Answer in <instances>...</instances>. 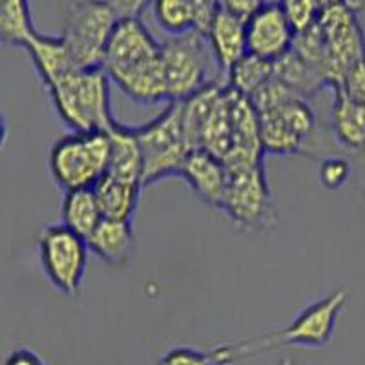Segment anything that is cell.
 I'll return each instance as SVG.
<instances>
[{"mask_svg": "<svg viewBox=\"0 0 365 365\" xmlns=\"http://www.w3.org/2000/svg\"><path fill=\"white\" fill-rule=\"evenodd\" d=\"M163 42L141 17H123L113 29L103 68L128 99H148L165 83Z\"/></svg>", "mask_w": 365, "mask_h": 365, "instance_id": "obj_1", "label": "cell"}, {"mask_svg": "<svg viewBox=\"0 0 365 365\" xmlns=\"http://www.w3.org/2000/svg\"><path fill=\"white\" fill-rule=\"evenodd\" d=\"M345 303L347 291L338 289L303 309L287 327L240 341H225L208 354L216 365H232L240 360L283 347H325L331 344L336 332L338 318Z\"/></svg>", "mask_w": 365, "mask_h": 365, "instance_id": "obj_2", "label": "cell"}, {"mask_svg": "<svg viewBox=\"0 0 365 365\" xmlns=\"http://www.w3.org/2000/svg\"><path fill=\"white\" fill-rule=\"evenodd\" d=\"M112 79L103 66L70 71L46 88L55 113L73 132H110L117 125L112 115Z\"/></svg>", "mask_w": 365, "mask_h": 365, "instance_id": "obj_3", "label": "cell"}, {"mask_svg": "<svg viewBox=\"0 0 365 365\" xmlns=\"http://www.w3.org/2000/svg\"><path fill=\"white\" fill-rule=\"evenodd\" d=\"M108 132H73L55 139L48 152V170L63 192L93 188L108 172Z\"/></svg>", "mask_w": 365, "mask_h": 365, "instance_id": "obj_4", "label": "cell"}, {"mask_svg": "<svg viewBox=\"0 0 365 365\" xmlns=\"http://www.w3.org/2000/svg\"><path fill=\"white\" fill-rule=\"evenodd\" d=\"M161 55L170 103L190 99L214 84H227L207 37L200 31L168 37Z\"/></svg>", "mask_w": 365, "mask_h": 365, "instance_id": "obj_5", "label": "cell"}, {"mask_svg": "<svg viewBox=\"0 0 365 365\" xmlns=\"http://www.w3.org/2000/svg\"><path fill=\"white\" fill-rule=\"evenodd\" d=\"M132 128L145 158V187L163 179L179 178L188 154L194 150L185 130L181 103H168L155 119Z\"/></svg>", "mask_w": 365, "mask_h": 365, "instance_id": "obj_6", "label": "cell"}, {"mask_svg": "<svg viewBox=\"0 0 365 365\" xmlns=\"http://www.w3.org/2000/svg\"><path fill=\"white\" fill-rule=\"evenodd\" d=\"M119 19L106 0H79L71 6L61 37L75 66L81 70L103 66Z\"/></svg>", "mask_w": 365, "mask_h": 365, "instance_id": "obj_7", "label": "cell"}, {"mask_svg": "<svg viewBox=\"0 0 365 365\" xmlns=\"http://www.w3.org/2000/svg\"><path fill=\"white\" fill-rule=\"evenodd\" d=\"M37 247L38 262L48 283L66 298H77L90 256L86 240L63 223H53L42 227Z\"/></svg>", "mask_w": 365, "mask_h": 365, "instance_id": "obj_8", "label": "cell"}, {"mask_svg": "<svg viewBox=\"0 0 365 365\" xmlns=\"http://www.w3.org/2000/svg\"><path fill=\"white\" fill-rule=\"evenodd\" d=\"M358 13L360 6L354 0H344L325 8L318 22L327 48L325 81L331 90L340 86L347 71L365 58V37Z\"/></svg>", "mask_w": 365, "mask_h": 365, "instance_id": "obj_9", "label": "cell"}, {"mask_svg": "<svg viewBox=\"0 0 365 365\" xmlns=\"http://www.w3.org/2000/svg\"><path fill=\"white\" fill-rule=\"evenodd\" d=\"M228 172L230 178L220 210L241 232H262L272 228L276 210L263 163Z\"/></svg>", "mask_w": 365, "mask_h": 365, "instance_id": "obj_10", "label": "cell"}, {"mask_svg": "<svg viewBox=\"0 0 365 365\" xmlns=\"http://www.w3.org/2000/svg\"><path fill=\"white\" fill-rule=\"evenodd\" d=\"M296 34L279 4L263 6L247 19V50L267 61H278L292 50Z\"/></svg>", "mask_w": 365, "mask_h": 365, "instance_id": "obj_11", "label": "cell"}, {"mask_svg": "<svg viewBox=\"0 0 365 365\" xmlns=\"http://www.w3.org/2000/svg\"><path fill=\"white\" fill-rule=\"evenodd\" d=\"M228 178H230V172H228L227 165L205 148L192 150L182 165L181 174H179V179L187 182L190 190L203 203L210 205L217 210L223 203Z\"/></svg>", "mask_w": 365, "mask_h": 365, "instance_id": "obj_12", "label": "cell"}, {"mask_svg": "<svg viewBox=\"0 0 365 365\" xmlns=\"http://www.w3.org/2000/svg\"><path fill=\"white\" fill-rule=\"evenodd\" d=\"M217 6L214 0H154L150 9L166 37H178L190 31L207 34Z\"/></svg>", "mask_w": 365, "mask_h": 365, "instance_id": "obj_13", "label": "cell"}, {"mask_svg": "<svg viewBox=\"0 0 365 365\" xmlns=\"http://www.w3.org/2000/svg\"><path fill=\"white\" fill-rule=\"evenodd\" d=\"M205 37H207L212 55L216 58L217 66L227 81V73L230 71V68L243 55L249 53L247 50V19L240 17L232 9L220 4Z\"/></svg>", "mask_w": 365, "mask_h": 365, "instance_id": "obj_14", "label": "cell"}, {"mask_svg": "<svg viewBox=\"0 0 365 365\" xmlns=\"http://www.w3.org/2000/svg\"><path fill=\"white\" fill-rule=\"evenodd\" d=\"M90 254L108 267L125 265L135 247L132 221L103 217L99 227L86 240Z\"/></svg>", "mask_w": 365, "mask_h": 365, "instance_id": "obj_15", "label": "cell"}, {"mask_svg": "<svg viewBox=\"0 0 365 365\" xmlns=\"http://www.w3.org/2000/svg\"><path fill=\"white\" fill-rule=\"evenodd\" d=\"M24 50L28 51L35 71L41 77L44 88H50L58 79H63L64 75L77 70L61 35L51 37V35H44L37 31L34 37L29 38Z\"/></svg>", "mask_w": 365, "mask_h": 365, "instance_id": "obj_16", "label": "cell"}, {"mask_svg": "<svg viewBox=\"0 0 365 365\" xmlns=\"http://www.w3.org/2000/svg\"><path fill=\"white\" fill-rule=\"evenodd\" d=\"M110 135V163L106 174L126 179L132 182H143L145 174V158L132 126L117 123L108 132Z\"/></svg>", "mask_w": 365, "mask_h": 365, "instance_id": "obj_17", "label": "cell"}, {"mask_svg": "<svg viewBox=\"0 0 365 365\" xmlns=\"http://www.w3.org/2000/svg\"><path fill=\"white\" fill-rule=\"evenodd\" d=\"M332 132L338 145L347 152L365 154V104L332 91Z\"/></svg>", "mask_w": 365, "mask_h": 365, "instance_id": "obj_18", "label": "cell"}, {"mask_svg": "<svg viewBox=\"0 0 365 365\" xmlns=\"http://www.w3.org/2000/svg\"><path fill=\"white\" fill-rule=\"evenodd\" d=\"M143 188L145 187L141 182H132L115 178V175L104 174L93 187L103 217L132 221L137 207H139Z\"/></svg>", "mask_w": 365, "mask_h": 365, "instance_id": "obj_19", "label": "cell"}, {"mask_svg": "<svg viewBox=\"0 0 365 365\" xmlns=\"http://www.w3.org/2000/svg\"><path fill=\"white\" fill-rule=\"evenodd\" d=\"M61 203V223L88 240L91 232L103 221L99 201L93 188H79V190L63 192Z\"/></svg>", "mask_w": 365, "mask_h": 365, "instance_id": "obj_20", "label": "cell"}, {"mask_svg": "<svg viewBox=\"0 0 365 365\" xmlns=\"http://www.w3.org/2000/svg\"><path fill=\"white\" fill-rule=\"evenodd\" d=\"M274 77L302 99L316 96L319 90L327 88L324 77L311 64L305 63L294 50L287 51L283 57L274 61Z\"/></svg>", "mask_w": 365, "mask_h": 365, "instance_id": "obj_21", "label": "cell"}, {"mask_svg": "<svg viewBox=\"0 0 365 365\" xmlns=\"http://www.w3.org/2000/svg\"><path fill=\"white\" fill-rule=\"evenodd\" d=\"M37 34L28 0H0V38L13 48H26Z\"/></svg>", "mask_w": 365, "mask_h": 365, "instance_id": "obj_22", "label": "cell"}, {"mask_svg": "<svg viewBox=\"0 0 365 365\" xmlns=\"http://www.w3.org/2000/svg\"><path fill=\"white\" fill-rule=\"evenodd\" d=\"M274 63L257 55L247 53L227 73V86L243 97H252L267 81L272 79Z\"/></svg>", "mask_w": 365, "mask_h": 365, "instance_id": "obj_23", "label": "cell"}, {"mask_svg": "<svg viewBox=\"0 0 365 365\" xmlns=\"http://www.w3.org/2000/svg\"><path fill=\"white\" fill-rule=\"evenodd\" d=\"M279 8L296 35L314 28L325 9L322 0H279Z\"/></svg>", "mask_w": 365, "mask_h": 365, "instance_id": "obj_24", "label": "cell"}, {"mask_svg": "<svg viewBox=\"0 0 365 365\" xmlns=\"http://www.w3.org/2000/svg\"><path fill=\"white\" fill-rule=\"evenodd\" d=\"M349 178H351V165L347 159L332 155V158L324 159L319 165L318 179L322 187L327 190H336V188L344 187Z\"/></svg>", "mask_w": 365, "mask_h": 365, "instance_id": "obj_25", "label": "cell"}, {"mask_svg": "<svg viewBox=\"0 0 365 365\" xmlns=\"http://www.w3.org/2000/svg\"><path fill=\"white\" fill-rule=\"evenodd\" d=\"M155 365H216L210 354L190 347H174L163 354Z\"/></svg>", "mask_w": 365, "mask_h": 365, "instance_id": "obj_26", "label": "cell"}, {"mask_svg": "<svg viewBox=\"0 0 365 365\" xmlns=\"http://www.w3.org/2000/svg\"><path fill=\"white\" fill-rule=\"evenodd\" d=\"M332 91H341L349 99L365 104V58L347 71L341 84Z\"/></svg>", "mask_w": 365, "mask_h": 365, "instance_id": "obj_27", "label": "cell"}, {"mask_svg": "<svg viewBox=\"0 0 365 365\" xmlns=\"http://www.w3.org/2000/svg\"><path fill=\"white\" fill-rule=\"evenodd\" d=\"M120 19L123 17H141L143 11L152 6L154 0H106Z\"/></svg>", "mask_w": 365, "mask_h": 365, "instance_id": "obj_28", "label": "cell"}, {"mask_svg": "<svg viewBox=\"0 0 365 365\" xmlns=\"http://www.w3.org/2000/svg\"><path fill=\"white\" fill-rule=\"evenodd\" d=\"M2 365H46V361L34 349L17 347L4 358Z\"/></svg>", "mask_w": 365, "mask_h": 365, "instance_id": "obj_29", "label": "cell"}, {"mask_svg": "<svg viewBox=\"0 0 365 365\" xmlns=\"http://www.w3.org/2000/svg\"><path fill=\"white\" fill-rule=\"evenodd\" d=\"M221 4L232 9L240 17L249 19L259 6L265 4V0H221Z\"/></svg>", "mask_w": 365, "mask_h": 365, "instance_id": "obj_30", "label": "cell"}, {"mask_svg": "<svg viewBox=\"0 0 365 365\" xmlns=\"http://www.w3.org/2000/svg\"><path fill=\"white\" fill-rule=\"evenodd\" d=\"M340 2H344V0H322L324 8H329V6H334V4H340Z\"/></svg>", "mask_w": 365, "mask_h": 365, "instance_id": "obj_31", "label": "cell"}, {"mask_svg": "<svg viewBox=\"0 0 365 365\" xmlns=\"http://www.w3.org/2000/svg\"><path fill=\"white\" fill-rule=\"evenodd\" d=\"M279 365H294V364H292V361H291V360H283V361H282V364H279Z\"/></svg>", "mask_w": 365, "mask_h": 365, "instance_id": "obj_32", "label": "cell"}]
</instances>
